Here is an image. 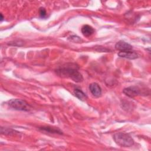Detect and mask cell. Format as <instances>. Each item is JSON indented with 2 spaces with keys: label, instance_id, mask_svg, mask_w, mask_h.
Segmentation results:
<instances>
[{
  "label": "cell",
  "instance_id": "obj_1",
  "mask_svg": "<svg viewBox=\"0 0 151 151\" xmlns=\"http://www.w3.org/2000/svg\"><path fill=\"white\" fill-rule=\"evenodd\" d=\"M79 67L74 63H67L58 67L56 73L61 77L68 78L75 82L79 83L83 81V76L78 71Z\"/></svg>",
  "mask_w": 151,
  "mask_h": 151
},
{
  "label": "cell",
  "instance_id": "obj_2",
  "mask_svg": "<svg viewBox=\"0 0 151 151\" xmlns=\"http://www.w3.org/2000/svg\"><path fill=\"white\" fill-rule=\"evenodd\" d=\"M113 139L116 144L122 147H130L133 145L134 140L128 134L119 132L113 136Z\"/></svg>",
  "mask_w": 151,
  "mask_h": 151
},
{
  "label": "cell",
  "instance_id": "obj_3",
  "mask_svg": "<svg viewBox=\"0 0 151 151\" xmlns=\"http://www.w3.org/2000/svg\"><path fill=\"white\" fill-rule=\"evenodd\" d=\"M8 105L15 110L22 111L29 110V106L28 103L21 99H11L8 101Z\"/></svg>",
  "mask_w": 151,
  "mask_h": 151
},
{
  "label": "cell",
  "instance_id": "obj_4",
  "mask_svg": "<svg viewBox=\"0 0 151 151\" xmlns=\"http://www.w3.org/2000/svg\"><path fill=\"white\" fill-rule=\"evenodd\" d=\"M123 92L127 96L130 97H134L135 96H137L140 94V89L135 86H132L129 87L127 88H125Z\"/></svg>",
  "mask_w": 151,
  "mask_h": 151
},
{
  "label": "cell",
  "instance_id": "obj_5",
  "mask_svg": "<svg viewBox=\"0 0 151 151\" xmlns=\"http://www.w3.org/2000/svg\"><path fill=\"white\" fill-rule=\"evenodd\" d=\"M115 48L120 51H127L132 50V46L123 41L117 42L115 45Z\"/></svg>",
  "mask_w": 151,
  "mask_h": 151
},
{
  "label": "cell",
  "instance_id": "obj_6",
  "mask_svg": "<svg viewBox=\"0 0 151 151\" xmlns=\"http://www.w3.org/2000/svg\"><path fill=\"white\" fill-rule=\"evenodd\" d=\"M89 90L91 94L95 97H100L101 94V88L96 83H91L89 85Z\"/></svg>",
  "mask_w": 151,
  "mask_h": 151
},
{
  "label": "cell",
  "instance_id": "obj_7",
  "mask_svg": "<svg viewBox=\"0 0 151 151\" xmlns=\"http://www.w3.org/2000/svg\"><path fill=\"white\" fill-rule=\"evenodd\" d=\"M118 55L122 58H125L130 60H134L138 58V55L135 51H120Z\"/></svg>",
  "mask_w": 151,
  "mask_h": 151
},
{
  "label": "cell",
  "instance_id": "obj_8",
  "mask_svg": "<svg viewBox=\"0 0 151 151\" xmlns=\"http://www.w3.org/2000/svg\"><path fill=\"white\" fill-rule=\"evenodd\" d=\"M94 32V29L88 25H84L81 28V32L85 37H89Z\"/></svg>",
  "mask_w": 151,
  "mask_h": 151
},
{
  "label": "cell",
  "instance_id": "obj_9",
  "mask_svg": "<svg viewBox=\"0 0 151 151\" xmlns=\"http://www.w3.org/2000/svg\"><path fill=\"white\" fill-rule=\"evenodd\" d=\"M40 129L43 132H45L47 133H58V134H62V132L57 128L51 127H40Z\"/></svg>",
  "mask_w": 151,
  "mask_h": 151
},
{
  "label": "cell",
  "instance_id": "obj_10",
  "mask_svg": "<svg viewBox=\"0 0 151 151\" xmlns=\"http://www.w3.org/2000/svg\"><path fill=\"white\" fill-rule=\"evenodd\" d=\"M74 94L80 100L84 101L87 99V96L80 89L76 88L74 91Z\"/></svg>",
  "mask_w": 151,
  "mask_h": 151
},
{
  "label": "cell",
  "instance_id": "obj_11",
  "mask_svg": "<svg viewBox=\"0 0 151 151\" xmlns=\"http://www.w3.org/2000/svg\"><path fill=\"white\" fill-rule=\"evenodd\" d=\"M39 14H40V16L41 18H45L47 17V13H46V11L45 9L41 7L40 8V10H39Z\"/></svg>",
  "mask_w": 151,
  "mask_h": 151
},
{
  "label": "cell",
  "instance_id": "obj_12",
  "mask_svg": "<svg viewBox=\"0 0 151 151\" xmlns=\"http://www.w3.org/2000/svg\"><path fill=\"white\" fill-rule=\"evenodd\" d=\"M70 38H69V40H70V41H73V42H80V41H82V40L80 39L78 37L75 36V35L71 36V37H70Z\"/></svg>",
  "mask_w": 151,
  "mask_h": 151
},
{
  "label": "cell",
  "instance_id": "obj_13",
  "mask_svg": "<svg viewBox=\"0 0 151 151\" xmlns=\"http://www.w3.org/2000/svg\"><path fill=\"white\" fill-rule=\"evenodd\" d=\"M0 15H1V21H3V19H4V17H3V16H2V14H1Z\"/></svg>",
  "mask_w": 151,
  "mask_h": 151
}]
</instances>
